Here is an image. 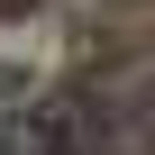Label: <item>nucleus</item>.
<instances>
[{"instance_id":"obj_1","label":"nucleus","mask_w":155,"mask_h":155,"mask_svg":"<svg viewBox=\"0 0 155 155\" xmlns=\"http://www.w3.org/2000/svg\"><path fill=\"white\" fill-rule=\"evenodd\" d=\"M0 155H101V119L82 101H37V110L9 119Z\"/></svg>"},{"instance_id":"obj_2","label":"nucleus","mask_w":155,"mask_h":155,"mask_svg":"<svg viewBox=\"0 0 155 155\" xmlns=\"http://www.w3.org/2000/svg\"><path fill=\"white\" fill-rule=\"evenodd\" d=\"M146 137H155V119H146Z\"/></svg>"}]
</instances>
